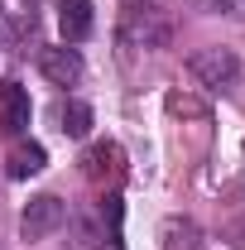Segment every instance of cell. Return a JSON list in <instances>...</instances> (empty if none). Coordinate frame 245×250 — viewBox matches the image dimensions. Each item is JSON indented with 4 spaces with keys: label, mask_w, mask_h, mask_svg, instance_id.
<instances>
[{
    "label": "cell",
    "mask_w": 245,
    "mask_h": 250,
    "mask_svg": "<svg viewBox=\"0 0 245 250\" xmlns=\"http://www.w3.org/2000/svg\"><path fill=\"white\" fill-rule=\"evenodd\" d=\"M202 10H212V15H221V10L236 15V0H202Z\"/></svg>",
    "instance_id": "8fae6325"
},
{
    "label": "cell",
    "mask_w": 245,
    "mask_h": 250,
    "mask_svg": "<svg viewBox=\"0 0 245 250\" xmlns=\"http://www.w3.org/2000/svg\"><path fill=\"white\" fill-rule=\"evenodd\" d=\"M187 72H192L207 92H226V87H236V77H241V58H236L231 48H197V53L187 58Z\"/></svg>",
    "instance_id": "7a4b0ae2"
},
{
    "label": "cell",
    "mask_w": 245,
    "mask_h": 250,
    "mask_svg": "<svg viewBox=\"0 0 245 250\" xmlns=\"http://www.w3.org/2000/svg\"><path fill=\"white\" fill-rule=\"evenodd\" d=\"M168 111H173V116H202V106H197V101H187V96H168Z\"/></svg>",
    "instance_id": "30bf717a"
},
{
    "label": "cell",
    "mask_w": 245,
    "mask_h": 250,
    "mask_svg": "<svg viewBox=\"0 0 245 250\" xmlns=\"http://www.w3.org/2000/svg\"><path fill=\"white\" fill-rule=\"evenodd\" d=\"M62 221H67L62 197L39 192V197H29V202H24V212H20V236H24V241H48Z\"/></svg>",
    "instance_id": "3957f363"
},
{
    "label": "cell",
    "mask_w": 245,
    "mask_h": 250,
    "mask_svg": "<svg viewBox=\"0 0 245 250\" xmlns=\"http://www.w3.org/2000/svg\"><path fill=\"white\" fill-rule=\"evenodd\" d=\"M43 164H48V154H43V145H15L10 149V159H5V173L10 178H34V173H43Z\"/></svg>",
    "instance_id": "9c48e42d"
},
{
    "label": "cell",
    "mask_w": 245,
    "mask_h": 250,
    "mask_svg": "<svg viewBox=\"0 0 245 250\" xmlns=\"http://www.w3.org/2000/svg\"><path fill=\"white\" fill-rule=\"evenodd\" d=\"M29 87H20V82H0V130L5 135H24L29 130Z\"/></svg>",
    "instance_id": "5b68a950"
},
{
    "label": "cell",
    "mask_w": 245,
    "mask_h": 250,
    "mask_svg": "<svg viewBox=\"0 0 245 250\" xmlns=\"http://www.w3.org/2000/svg\"><path fill=\"white\" fill-rule=\"evenodd\" d=\"M39 72H43L53 87H77V82H82V58H77V48L53 43V48H39Z\"/></svg>",
    "instance_id": "277c9868"
},
{
    "label": "cell",
    "mask_w": 245,
    "mask_h": 250,
    "mask_svg": "<svg viewBox=\"0 0 245 250\" xmlns=\"http://www.w3.org/2000/svg\"><path fill=\"white\" fill-rule=\"evenodd\" d=\"M121 168H125V154H121V145H111V140H101V145H92L82 154V173L92 183H116Z\"/></svg>",
    "instance_id": "8992f818"
},
{
    "label": "cell",
    "mask_w": 245,
    "mask_h": 250,
    "mask_svg": "<svg viewBox=\"0 0 245 250\" xmlns=\"http://www.w3.org/2000/svg\"><path fill=\"white\" fill-rule=\"evenodd\" d=\"M96 15H92V0H58V29H62V43H82L92 34Z\"/></svg>",
    "instance_id": "52a82bcc"
},
{
    "label": "cell",
    "mask_w": 245,
    "mask_h": 250,
    "mask_svg": "<svg viewBox=\"0 0 245 250\" xmlns=\"http://www.w3.org/2000/svg\"><path fill=\"white\" fill-rule=\"evenodd\" d=\"M58 130L67 135V140H87V135H92V106L77 101V96H67V101L58 106Z\"/></svg>",
    "instance_id": "ba28073f"
},
{
    "label": "cell",
    "mask_w": 245,
    "mask_h": 250,
    "mask_svg": "<svg viewBox=\"0 0 245 250\" xmlns=\"http://www.w3.org/2000/svg\"><path fill=\"white\" fill-rule=\"evenodd\" d=\"M116 39H121V48H130V53H159V48H168V39H173V20H168L163 5L130 0L121 10Z\"/></svg>",
    "instance_id": "6da1fadb"
}]
</instances>
